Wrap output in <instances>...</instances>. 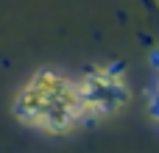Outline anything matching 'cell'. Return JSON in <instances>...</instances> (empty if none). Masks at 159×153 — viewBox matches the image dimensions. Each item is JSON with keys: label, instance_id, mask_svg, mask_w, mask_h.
Instances as JSON below:
<instances>
[{"label": "cell", "instance_id": "obj_1", "mask_svg": "<svg viewBox=\"0 0 159 153\" xmlns=\"http://www.w3.org/2000/svg\"><path fill=\"white\" fill-rule=\"evenodd\" d=\"M123 67H126L123 61H112V64L103 70V75H106V78H112V81H120V78H123Z\"/></svg>", "mask_w": 159, "mask_h": 153}, {"label": "cell", "instance_id": "obj_2", "mask_svg": "<svg viewBox=\"0 0 159 153\" xmlns=\"http://www.w3.org/2000/svg\"><path fill=\"white\" fill-rule=\"evenodd\" d=\"M151 64H154V67L159 64V53H151Z\"/></svg>", "mask_w": 159, "mask_h": 153}]
</instances>
